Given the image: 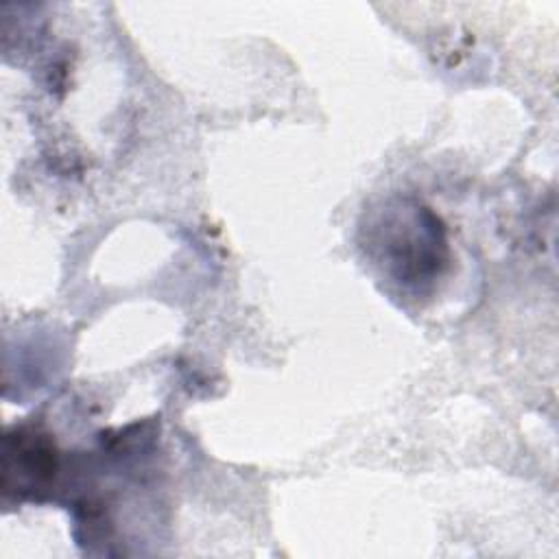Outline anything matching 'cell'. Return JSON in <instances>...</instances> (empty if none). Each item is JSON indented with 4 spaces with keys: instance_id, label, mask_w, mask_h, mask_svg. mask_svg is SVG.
<instances>
[{
    "instance_id": "2",
    "label": "cell",
    "mask_w": 559,
    "mask_h": 559,
    "mask_svg": "<svg viewBox=\"0 0 559 559\" xmlns=\"http://www.w3.org/2000/svg\"><path fill=\"white\" fill-rule=\"evenodd\" d=\"M59 472V452L46 432L35 428H13L2 443V491L9 498H37Z\"/></svg>"
},
{
    "instance_id": "1",
    "label": "cell",
    "mask_w": 559,
    "mask_h": 559,
    "mask_svg": "<svg viewBox=\"0 0 559 559\" xmlns=\"http://www.w3.org/2000/svg\"><path fill=\"white\" fill-rule=\"evenodd\" d=\"M362 240L380 271L411 293L430 290L448 266L445 225L413 197H391L369 212Z\"/></svg>"
}]
</instances>
